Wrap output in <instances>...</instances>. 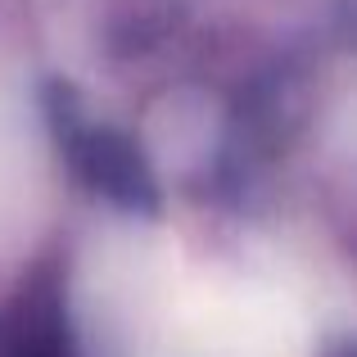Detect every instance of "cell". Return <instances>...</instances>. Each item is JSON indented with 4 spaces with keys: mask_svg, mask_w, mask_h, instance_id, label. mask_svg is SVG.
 <instances>
[{
    "mask_svg": "<svg viewBox=\"0 0 357 357\" xmlns=\"http://www.w3.org/2000/svg\"><path fill=\"white\" fill-rule=\"evenodd\" d=\"M82 167H86L91 181H100L109 195H122V199H136V195L145 190V167H140V158L114 136H86L82 140Z\"/></svg>",
    "mask_w": 357,
    "mask_h": 357,
    "instance_id": "cell-1",
    "label": "cell"
}]
</instances>
